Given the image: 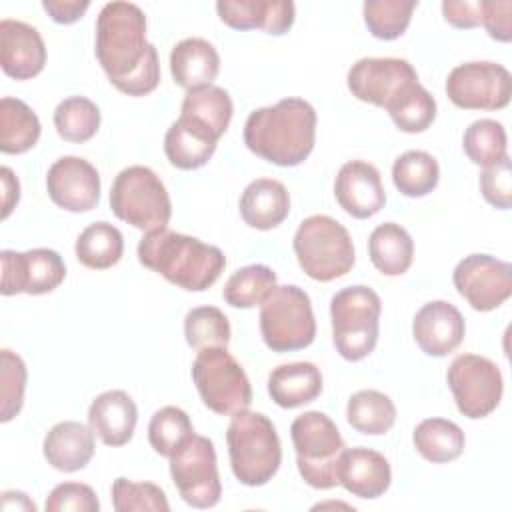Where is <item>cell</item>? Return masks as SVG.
<instances>
[{"label":"cell","instance_id":"cell-1","mask_svg":"<svg viewBox=\"0 0 512 512\" xmlns=\"http://www.w3.org/2000/svg\"><path fill=\"white\" fill-rule=\"evenodd\" d=\"M96 58L108 80L128 96H146L160 82L154 44L146 40V16L132 2H108L96 18Z\"/></svg>","mask_w":512,"mask_h":512},{"label":"cell","instance_id":"cell-2","mask_svg":"<svg viewBox=\"0 0 512 512\" xmlns=\"http://www.w3.org/2000/svg\"><path fill=\"white\" fill-rule=\"evenodd\" d=\"M316 140V110L302 98H282L246 118L244 144L248 150L276 166L302 164Z\"/></svg>","mask_w":512,"mask_h":512},{"label":"cell","instance_id":"cell-3","mask_svg":"<svg viewBox=\"0 0 512 512\" xmlns=\"http://www.w3.org/2000/svg\"><path fill=\"white\" fill-rule=\"evenodd\" d=\"M138 260L148 270L188 292L210 288L226 266V256L220 248L168 228L142 236Z\"/></svg>","mask_w":512,"mask_h":512},{"label":"cell","instance_id":"cell-4","mask_svg":"<svg viewBox=\"0 0 512 512\" xmlns=\"http://www.w3.org/2000/svg\"><path fill=\"white\" fill-rule=\"evenodd\" d=\"M230 468L244 486H264L278 472L282 448L278 432L262 412L242 410L226 430Z\"/></svg>","mask_w":512,"mask_h":512},{"label":"cell","instance_id":"cell-5","mask_svg":"<svg viewBox=\"0 0 512 512\" xmlns=\"http://www.w3.org/2000/svg\"><path fill=\"white\" fill-rule=\"evenodd\" d=\"M292 246L300 268L318 282H330L348 274L356 260L348 230L326 214L304 218Z\"/></svg>","mask_w":512,"mask_h":512},{"label":"cell","instance_id":"cell-6","mask_svg":"<svg viewBox=\"0 0 512 512\" xmlns=\"http://www.w3.org/2000/svg\"><path fill=\"white\" fill-rule=\"evenodd\" d=\"M380 312V296L370 286H346L332 296V342L344 360L358 362L374 350L378 342Z\"/></svg>","mask_w":512,"mask_h":512},{"label":"cell","instance_id":"cell-7","mask_svg":"<svg viewBox=\"0 0 512 512\" xmlns=\"http://www.w3.org/2000/svg\"><path fill=\"white\" fill-rule=\"evenodd\" d=\"M296 450V466L304 482L316 490L338 484V462L346 444L336 424L324 412L310 410L294 418L290 426Z\"/></svg>","mask_w":512,"mask_h":512},{"label":"cell","instance_id":"cell-8","mask_svg":"<svg viewBox=\"0 0 512 512\" xmlns=\"http://www.w3.org/2000/svg\"><path fill=\"white\" fill-rule=\"evenodd\" d=\"M110 208L116 218L146 234L166 228L172 216L164 182L154 170L140 164L118 172L110 188Z\"/></svg>","mask_w":512,"mask_h":512},{"label":"cell","instance_id":"cell-9","mask_svg":"<svg viewBox=\"0 0 512 512\" xmlns=\"http://www.w3.org/2000/svg\"><path fill=\"white\" fill-rule=\"evenodd\" d=\"M260 334L272 352L310 346L316 336L310 296L294 284L276 286L260 304Z\"/></svg>","mask_w":512,"mask_h":512},{"label":"cell","instance_id":"cell-10","mask_svg":"<svg viewBox=\"0 0 512 512\" xmlns=\"http://www.w3.org/2000/svg\"><path fill=\"white\" fill-rule=\"evenodd\" d=\"M192 380L204 406L216 414L234 416L252 404V386L244 368L222 346L198 350Z\"/></svg>","mask_w":512,"mask_h":512},{"label":"cell","instance_id":"cell-11","mask_svg":"<svg viewBox=\"0 0 512 512\" xmlns=\"http://www.w3.org/2000/svg\"><path fill=\"white\" fill-rule=\"evenodd\" d=\"M170 476L186 504L194 508H212L220 502L222 484L214 442L210 438L192 434L170 456Z\"/></svg>","mask_w":512,"mask_h":512},{"label":"cell","instance_id":"cell-12","mask_svg":"<svg viewBox=\"0 0 512 512\" xmlns=\"http://www.w3.org/2000/svg\"><path fill=\"white\" fill-rule=\"evenodd\" d=\"M446 380L462 416L478 420L492 414L502 400L500 368L478 354H458L448 366Z\"/></svg>","mask_w":512,"mask_h":512},{"label":"cell","instance_id":"cell-13","mask_svg":"<svg viewBox=\"0 0 512 512\" xmlns=\"http://www.w3.org/2000/svg\"><path fill=\"white\" fill-rule=\"evenodd\" d=\"M446 94L454 106L464 110H500L510 102L512 76L498 62H464L450 70Z\"/></svg>","mask_w":512,"mask_h":512},{"label":"cell","instance_id":"cell-14","mask_svg":"<svg viewBox=\"0 0 512 512\" xmlns=\"http://www.w3.org/2000/svg\"><path fill=\"white\" fill-rule=\"evenodd\" d=\"M452 282L474 310L490 312L512 294V266L490 254H470L456 264Z\"/></svg>","mask_w":512,"mask_h":512},{"label":"cell","instance_id":"cell-15","mask_svg":"<svg viewBox=\"0 0 512 512\" xmlns=\"http://www.w3.org/2000/svg\"><path fill=\"white\" fill-rule=\"evenodd\" d=\"M2 284L4 296L12 294H48L66 278V264L56 250L32 248L26 252L2 250Z\"/></svg>","mask_w":512,"mask_h":512},{"label":"cell","instance_id":"cell-16","mask_svg":"<svg viewBox=\"0 0 512 512\" xmlns=\"http://www.w3.org/2000/svg\"><path fill=\"white\" fill-rule=\"evenodd\" d=\"M50 200L68 212H88L100 200V174L80 156L58 158L46 174Z\"/></svg>","mask_w":512,"mask_h":512},{"label":"cell","instance_id":"cell-17","mask_svg":"<svg viewBox=\"0 0 512 512\" xmlns=\"http://www.w3.org/2000/svg\"><path fill=\"white\" fill-rule=\"evenodd\" d=\"M412 80H418V74L404 58H360L346 76L352 96L380 108Z\"/></svg>","mask_w":512,"mask_h":512},{"label":"cell","instance_id":"cell-18","mask_svg":"<svg viewBox=\"0 0 512 512\" xmlns=\"http://www.w3.org/2000/svg\"><path fill=\"white\" fill-rule=\"evenodd\" d=\"M334 196L340 208L358 220L378 214L386 204L380 172L364 160H350L340 166L334 180Z\"/></svg>","mask_w":512,"mask_h":512},{"label":"cell","instance_id":"cell-19","mask_svg":"<svg viewBox=\"0 0 512 512\" xmlns=\"http://www.w3.org/2000/svg\"><path fill=\"white\" fill-rule=\"evenodd\" d=\"M412 334L422 352L442 358L462 344L466 324L454 304L446 300H432L416 312Z\"/></svg>","mask_w":512,"mask_h":512},{"label":"cell","instance_id":"cell-20","mask_svg":"<svg viewBox=\"0 0 512 512\" xmlns=\"http://www.w3.org/2000/svg\"><path fill=\"white\" fill-rule=\"evenodd\" d=\"M46 64V46L40 32L20 20L0 22V66L16 80L38 76Z\"/></svg>","mask_w":512,"mask_h":512},{"label":"cell","instance_id":"cell-21","mask_svg":"<svg viewBox=\"0 0 512 512\" xmlns=\"http://www.w3.org/2000/svg\"><path fill=\"white\" fill-rule=\"evenodd\" d=\"M216 12L234 30L260 28L272 36L286 34L296 16L290 0H220L216 2Z\"/></svg>","mask_w":512,"mask_h":512},{"label":"cell","instance_id":"cell-22","mask_svg":"<svg viewBox=\"0 0 512 512\" xmlns=\"http://www.w3.org/2000/svg\"><path fill=\"white\" fill-rule=\"evenodd\" d=\"M392 482L390 464L384 454L370 448H346L338 462V484L352 496L374 500L382 496Z\"/></svg>","mask_w":512,"mask_h":512},{"label":"cell","instance_id":"cell-23","mask_svg":"<svg viewBox=\"0 0 512 512\" xmlns=\"http://www.w3.org/2000/svg\"><path fill=\"white\" fill-rule=\"evenodd\" d=\"M136 422V404L124 390H106L98 394L88 408V426L106 446L112 448L124 446L132 440Z\"/></svg>","mask_w":512,"mask_h":512},{"label":"cell","instance_id":"cell-24","mask_svg":"<svg viewBox=\"0 0 512 512\" xmlns=\"http://www.w3.org/2000/svg\"><path fill=\"white\" fill-rule=\"evenodd\" d=\"M232 112L234 106L230 94L224 88L210 84L186 92L180 106V120L208 140L218 142L230 126Z\"/></svg>","mask_w":512,"mask_h":512},{"label":"cell","instance_id":"cell-25","mask_svg":"<svg viewBox=\"0 0 512 512\" xmlns=\"http://www.w3.org/2000/svg\"><path fill=\"white\" fill-rule=\"evenodd\" d=\"M42 450L52 468L78 472L94 456V432L76 420L58 422L44 436Z\"/></svg>","mask_w":512,"mask_h":512},{"label":"cell","instance_id":"cell-26","mask_svg":"<svg viewBox=\"0 0 512 512\" xmlns=\"http://www.w3.org/2000/svg\"><path fill=\"white\" fill-rule=\"evenodd\" d=\"M240 216L256 230H272L280 226L290 212V194L286 186L274 178L252 180L240 196Z\"/></svg>","mask_w":512,"mask_h":512},{"label":"cell","instance_id":"cell-27","mask_svg":"<svg viewBox=\"0 0 512 512\" xmlns=\"http://www.w3.org/2000/svg\"><path fill=\"white\" fill-rule=\"evenodd\" d=\"M220 70L216 48L204 38H184L170 52V72L186 90L210 86Z\"/></svg>","mask_w":512,"mask_h":512},{"label":"cell","instance_id":"cell-28","mask_svg":"<svg viewBox=\"0 0 512 512\" xmlns=\"http://www.w3.org/2000/svg\"><path fill=\"white\" fill-rule=\"evenodd\" d=\"M322 392L320 368L312 362L276 366L268 376V394L280 408H298L314 402Z\"/></svg>","mask_w":512,"mask_h":512},{"label":"cell","instance_id":"cell-29","mask_svg":"<svg viewBox=\"0 0 512 512\" xmlns=\"http://www.w3.org/2000/svg\"><path fill=\"white\" fill-rule=\"evenodd\" d=\"M368 254L378 272L384 276H400L412 266V236L396 222L376 226L368 238Z\"/></svg>","mask_w":512,"mask_h":512},{"label":"cell","instance_id":"cell-30","mask_svg":"<svg viewBox=\"0 0 512 512\" xmlns=\"http://www.w3.org/2000/svg\"><path fill=\"white\" fill-rule=\"evenodd\" d=\"M40 120L36 112L20 98L4 96L0 100V150L4 154H24L40 138Z\"/></svg>","mask_w":512,"mask_h":512},{"label":"cell","instance_id":"cell-31","mask_svg":"<svg viewBox=\"0 0 512 512\" xmlns=\"http://www.w3.org/2000/svg\"><path fill=\"white\" fill-rule=\"evenodd\" d=\"M384 108L396 128L406 134L424 132L436 118V100L418 80L406 82Z\"/></svg>","mask_w":512,"mask_h":512},{"label":"cell","instance_id":"cell-32","mask_svg":"<svg viewBox=\"0 0 512 512\" xmlns=\"http://www.w3.org/2000/svg\"><path fill=\"white\" fill-rule=\"evenodd\" d=\"M418 454L432 464H446L464 452V432L458 424L446 418H426L412 434Z\"/></svg>","mask_w":512,"mask_h":512},{"label":"cell","instance_id":"cell-33","mask_svg":"<svg viewBox=\"0 0 512 512\" xmlns=\"http://www.w3.org/2000/svg\"><path fill=\"white\" fill-rule=\"evenodd\" d=\"M80 264L92 270H106L114 266L124 252L122 232L110 222H94L86 226L76 238L74 246Z\"/></svg>","mask_w":512,"mask_h":512},{"label":"cell","instance_id":"cell-34","mask_svg":"<svg viewBox=\"0 0 512 512\" xmlns=\"http://www.w3.org/2000/svg\"><path fill=\"white\" fill-rule=\"evenodd\" d=\"M346 418L354 430L368 436L386 434L396 422V406L384 392L360 390L350 396Z\"/></svg>","mask_w":512,"mask_h":512},{"label":"cell","instance_id":"cell-35","mask_svg":"<svg viewBox=\"0 0 512 512\" xmlns=\"http://www.w3.org/2000/svg\"><path fill=\"white\" fill-rule=\"evenodd\" d=\"M440 180V168L432 154L424 150H408L392 164V182L400 194L420 198L430 194Z\"/></svg>","mask_w":512,"mask_h":512},{"label":"cell","instance_id":"cell-36","mask_svg":"<svg viewBox=\"0 0 512 512\" xmlns=\"http://www.w3.org/2000/svg\"><path fill=\"white\" fill-rule=\"evenodd\" d=\"M216 144L218 142L208 140L200 132L192 130L180 118L170 124L164 136L166 158L178 170H196L204 166L212 158Z\"/></svg>","mask_w":512,"mask_h":512},{"label":"cell","instance_id":"cell-37","mask_svg":"<svg viewBox=\"0 0 512 512\" xmlns=\"http://www.w3.org/2000/svg\"><path fill=\"white\" fill-rule=\"evenodd\" d=\"M276 288V272L264 264L236 270L224 284L222 296L232 308H254Z\"/></svg>","mask_w":512,"mask_h":512},{"label":"cell","instance_id":"cell-38","mask_svg":"<svg viewBox=\"0 0 512 512\" xmlns=\"http://www.w3.org/2000/svg\"><path fill=\"white\" fill-rule=\"evenodd\" d=\"M54 126L66 142L82 144L90 140L100 128V110L86 96L64 98L54 110Z\"/></svg>","mask_w":512,"mask_h":512},{"label":"cell","instance_id":"cell-39","mask_svg":"<svg viewBox=\"0 0 512 512\" xmlns=\"http://www.w3.org/2000/svg\"><path fill=\"white\" fill-rule=\"evenodd\" d=\"M462 148L474 164L488 168V166L500 162L504 156H508L506 154V148H508L506 130L498 120L480 118L464 130Z\"/></svg>","mask_w":512,"mask_h":512},{"label":"cell","instance_id":"cell-40","mask_svg":"<svg viewBox=\"0 0 512 512\" xmlns=\"http://www.w3.org/2000/svg\"><path fill=\"white\" fill-rule=\"evenodd\" d=\"M416 6V0H366L364 22L374 38L396 40L406 32Z\"/></svg>","mask_w":512,"mask_h":512},{"label":"cell","instance_id":"cell-41","mask_svg":"<svg viewBox=\"0 0 512 512\" xmlns=\"http://www.w3.org/2000/svg\"><path fill=\"white\" fill-rule=\"evenodd\" d=\"M184 336L194 350L226 348L230 342V322L216 306H196L184 318Z\"/></svg>","mask_w":512,"mask_h":512},{"label":"cell","instance_id":"cell-42","mask_svg":"<svg viewBox=\"0 0 512 512\" xmlns=\"http://www.w3.org/2000/svg\"><path fill=\"white\" fill-rule=\"evenodd\" d=\"M192 434H194V426L188 414L176 406H164L156 410L148 424L150 446L160 456H166V458H170Z\"/></svg>","mask_w":512,"mask_h":512},{"label":"cell","instance_id":"cell-43","mask_svg":"<svg viewBox=\"0 0 512 512\" xmlns=\"http://www.w3.org/2000/svg\"><path fill=\"white\" fill-rule=\"evenodd\" d=\"M112 506L116 512H168L170 504L166 492L152 482H130L128 478H116L112 484Z\"/></svg>","mask_w":512,"mask_h":512},{"label":"cell","instance_id":"cell-44","mask_svg":"<svg viewBox=\"0 0 512 512\" xmlns=\"http://www.w3.org/2000/svg\"><path fill=\"white\" fill-rule=\"evenodd\" d=\"M26 390V364L12 350L0 352V420L10 422L24 404Z\"/></svg>","mask_w":512,"mask_h":512},{"label":"cell","instance_id":"cell-45","mask_svg":"<svg viewBox=\"0 0 512 512\" xmlns=\"http://www.w3.org/2000/svg\"><path fill=\"white\" fill-rule=\"evenodd\" d=\"M46 512H98L100 502L88 484L62 482L52 488L44 504Z\"/></svg>","mask_w":512,"mask_h":512},{"label":"cell","instance_id":"cell-46","mask_svg":"<svg viewBox=\"0 0 512 512\" xmlns=\"http://www.w3.org/2000/svg\"><path fill=\"white\" fill-rule=\"evenodd\" d=\"M480 192L484 200L498 210H508L512 206V166L508 156L482 170Z\"/></svg>","mask_w":512,"mask_h":512},{"label":"cell","instance_id":"cell-47","mask_svg":"<svg viewBox=\"0 0 512 512\" xmlns=\"http://www.w3.org/2000/svg\"><path fill=\"white\" fill-rule=\"evenodd\" d=\"M490 38L498 42L512 40V2L510 0H482V22Z\"/></svg>","mask_w":512,"mask_h":512},{"label":"cell","instance_id":"cell-48","mask_svg":"<svg viewBox=\"0 0 512 512\" xmlns=\"http://www.w3.org/2000/svg\"><path fill=\"white\" fill-rule=\"evenodd\" d=\"M442 14L454 28H476L482 22V0H444Z\"/></svg>","mask_w":512,"mask_h":512},{"label":"cell","instance_id":"cell-49","mask_svg":"<svg viewBox=\"0 0 512 512\" xmlns=\"http://www.w3.org/2000/svg\"><path fill=\"white\" fill-rule=\"evenodd\" d=\"M42 8L58 24H74L90 8L88 0H42Z\"/></svg>","mask_w":512,"mask_h":512},{"label":"cell","instance_id":"cell-50","mask_svg":"<svg viewBox=\"0 0 512 512\" xmlns=\"http://www.w3.org/2000/svg\"><path fill=\"white\" fill-rule=\"evenodd\" d=\"M0 182H2V218H8L12 208L20 200V184L8 166L0 168Z\"/></svg>","mask_w":512,"mask_h":512},{"label":"cell","instance_id":"cell-51","mask_svg":"<svg viewBox=\"0 0 512 512\" xmlns=\"http://www.w3.org/2000/svg\"><path fill=\"white\" fill-rule=\"evenodd\" d=\"M2 500H12V504H4V506H2L4 510L16 508V510H32V512H36V504H34L24 492L8 490V492L2 494Z\"/></svg>","mask_w":512,"mask_h":512}]
</instances>
